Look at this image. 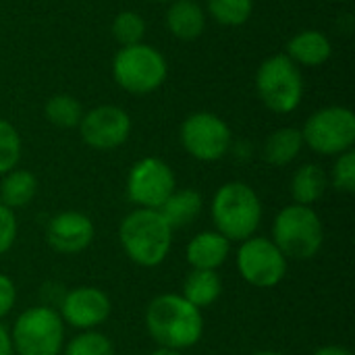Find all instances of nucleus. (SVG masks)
<instances>
[{
  "label": "nucleus",
  "instance_id": "2eb2a0df",
  "mask_svg": "<svg viewBox=\"0 0 355 355\" xmlns=\"http://www.w3.org/2000/svg\"><path fill=\"white\" fill-rule=\"evenodd\" d=\"M231 256V241L218 231L193 235L185 248V260L196 270H218Z\"/></svg>",
  "mask_w": 355,
  "mask_h": 355
},
{
  "label": "nucleus",
  "instance_id": "9d476101",
  "mask_svg": "<svg viewBox=\"0 0 355 355\" xmlns=\"http://www.w3.org/2000/svg\"><path fill=\"white\" fill-rule=\"evenodd\" d=\"M179 137L185 152L202 162L220 160L233 144L229 125L214 112L189 114L181 125Z\"/></svg>",
  "mask_w": 355,
  "mask_h": 355
},
{
  "label": "nucleus",
  "instance_id": "f704fd0d",
  "mask_svg": "<svg viewBox=\"0 0 355 355\" xmlns=\"http://www.w3.org/2000/svg\"><path fill=\"white\" fill-rule=\"evenodd\" d=\"M333 2H347V0H333Z\"/></svg>",
  "mask_w": 355,
  "mask_h": 355
},
{
  "label": "nucleus",
  "instance_id": "a878e982",
  "mask_svg": "<svg viewBox=\"0 0 355 355\" xmlns=\"http://www.w3.org/2000/svg\"><path fill=\"white\" fill-rule=\"evenodd\" d=\"M23 144L19 131L4 119H0V177L17 168L21 160Z\"/></svg>",
  "mask_w": 355,
  "mask_h": 355
},
{
  "label": "nucleus",
  "instance_id": "2f4dec72",
  "mask_svg": "<svg viewBox=\"0 0 355 355\" xmlns=\"http://www.w3.org/2000/svg\"><path fill=\"white\" fill-rule=\"evenodd\" d=\"M310 355H354L347 347L343 345H324V347H318L316 352H312Z\"/></svg>",
  "mask_w": 355,
  "mask_h": 355
},
{
  "label": "nucleus",
  "instance_id": "c756f323",
  "mask_svg": "<svg viewBox=\"0 0 355 355\" xmlns=\"http://www.w3.org/2000/svg\"><path fill=\"white\" fill-rule=\"evenodd\" d=\"M17 304V287L10 277L0 272V320H4Z\"/></svg>",
  "mask_w": 355,
  "mask_h": 355
},
{
  "label": "nucleus",
  "instance_id": "6ab92c4d",
  "mask_svg": "<svg viewBox=\"0 0 355 355\" xmlns=\"http://www.w3.org/2000/svg\"><path fill=\"white\" fill-rule=\"evenodd\" d=\"M37 193V177L27 168H12L2 175L0 181V204L12 212L27 208Z\"/></svg>",
  "mask_w": 355,
  "mask_h": 355
},
{
  "label": "nucleus",
  "instance_id": "c85d7f7f",
  "mask_svg": "<svg viewBox=\"0 0 355 355\" xmlns=\"http://www.w3.org/2000/svg\"><path fill=\"white\" fill-rule=\"evenodd\" d=\"M19 225H17V214L0 204V256H4L17 241Z\"/></svg>",
  "mask_w": 355,
  "mask_h": 355
},
{
  "label": "nucleus",
  "instance_id": "412c9836",
  "mask_svg": "<svg viewBox=\"0 0 355 355\" xmlns=\"http://www.w3.org/2000/svg\"><path fill=\"white\" fill-rule=\"evenodd\" d=\"M304 148L302 131L295 127H281L266 137L264 144V160L272 166H287L293 162Z\"/></svg>",
  "mask_w": 355,
  "mask_h": 355
},
{
  "label": "nucleus",
  "instance_id": "473e14b6",
  "mask_svg": "<svg viewBox=\"0 0 355 355\" xmlns=\"http://www.w3.org/2000/svg\"><path fill=\"white\" fill-rule=\"evenodd\" d=\"M150 355H183V352H177V349H166V347H158L154 349Z\"/></svg>",
  "mask_w": 355,
  "mask_h": 355
},
{
  "label": "nucleus",
  "instance_id": "f257e3e1",
  "mask_svg": "<svg viewBox=\"0 0 355 355\" xmlns=\"http://www.w3.org/2000/svg\"><path fill=\"white\" fill-rule=\"evenodd\" d=\"M204 314L181 293L156 295L146 308V329L158 347L185 352L204 337Z\"/></svg>",
  "mask_w": 355,
  "mask_h": 355
},
{
  "label": "nucleus",
  "instance_id": "b1692460",
  "mask_svg": "<svg viewBox=\"0 0 355 355\" xmlns=\"http://www.w3.org/2000/svg\"><path fill=\"white\" fill-rule=\"evenodd\" d=\"M254 10V0H208L210 17L227 27L243 25Z\"/></svg>",
  "mask_w": 355,
  "mask_h": 355
},
{
  "label": "nucleus",
  "instance_id": "bb28decb",
  "mask_svg": "<svg viewBox=\"0 0 355 355\" xmlns=\"http://www.w3.org/2000/svg\"><path fill=\"white\" fill-rule=\"evenodd\" d=\"M112 35L121 46L139 44L146 35V21L133 10H123L112 21Z\"/></svg>",
  "mask_w": 355,
  "mask_h": 355
},
{
  "label": "nucleus",
  "instance_id": "4468645a",
  "mask_svg": "<svg viewBox=\"0 0 355 355\" xmlns=\"http://www.w3.org/2000/svg\"><path fill=\"white\" fill-rule=\"evenodd\" d=\"M96 237L94 220L77 210H64L54 214L46 225V243L50 250L62 256H75L85 252Z\"/></svg>",
  "mask_w": 355,
  "mask_h": 355
},
{
  "label": "nucleus",
  "instance_id": "cd10ccee",
  "mask_svg": "<svg viewBox=\"0 0 355 355\" xmlns=\"http://www.w3.org/2000/svg\"><path fill=\"white\" fill-rule=\"evenodd\" d=\"M331 185L341 193H354L355 191V152L347 150L337 156L333 171H331Z\"/></svg>",
  "mask_w": 355,
  "mask_h": 355
},
{
  "label": "nucleus",
  "instance_id": "f03ea898",
  "mask_svg": "<svg viewBox=\"0 0 355 355\" xmlns=\"http://www.w3.org/2000/svg\"><path fill=\"white\" fill-rule=\"evenodd\" d=\"M173 229L158 210L135 208L119 225V241L125 256L141 266H160L173 248Z\"/></svg>",
  "mask_w": 355,
  "mask_h": 355
},
{
  "label": "nucleus",
  "instance_id": "0eeeda50",
  "mask_svg": "<svg viewBox=\"0 0 355 355\" xmlns=\"http://www.w3.org/2000/svg\"><path fill=\"white\" fill-rule=\"evenodd\" d=\"M168 67L164 56L139 42L133 46H123L112 60V77L129 94H152L166 79Z\"/></svg>",
  "mask_w": 355,
  "mask_h": 355
},
{
  "label": "nucleus",
  "instance_id": "20e7f679",
  "mask_svg": "<svg viewBox=\"0 0 355 355\" xmlns=\"http://www.w3.org/2000/svg\"><path fill=\"white\" fill-rule=\"evenodd\" d=\"M272 243L287 260H312L324 243V227L312 206H285L272 223Z\"/></svg>",
  "mask_w": 355,
  "mask_h": 355
},
{
  "label": "nucleus",
  "instance_id": "5701e85b",
  "mask_svg": "<svg viewBox=\"0 0 355 355\" xmlns=\"http://www.w3.org/2000/svg\"><path fill=\"white\" fill-rule=\"evenodd\" d=\"M44 114L48 119V123H52L54 127L73 129V127H79L81 116H83V108H81V104L73 96L56 94V96H52L46 102Z\"/></svg>",
  "mask_w": 355,
  "mask_h": 355
},
{
  "label": "nucleus",
  "instance_id": "7ed1b4c3",
  "mask_svg": "<svg viewBox=\"0 0 355 355\" xmlns=\"http://www.w3.org/2000/svg\"><path fill=\"white\" fill-rule=\"evenodd\" d=\"M262 214L264 210L256 189L243 181L220 185L210 204L214 231L225 235L231 243H241L254 237L262 223Z\"/></svg>",
  "mask_w": 355,
  "mask_h": 355
},
{
  "label": "nucleus",
  "instance_id": "f8f14e48",
  "mask_svg": "<svg viewBox=\"0 0 355 355\" xmlns=\"http://www.w3.org/2000/svg\"><path fill=\"white\" fill-rule=\"evenodd\" d=\"M112 312V302L100 287L92 285H79L69 289L60 304H58V316L64 324L71 329L81 331H96L102 327Z\"/></svg>",
  "mask_w": 355,
  "mask_h": 355
},
{
  "label": "nucleus",
  "instance_id": "6e6552de",
  "mask_svg": "<svg viewBox=\"0 0 355 355\" xmlns=\"http://www.w3.org/2000/svg\"><path fill=\"white\" fill-rule=\"evenodd\" d=\"M304 144L322 156H339L355 144V114L345 106H327L312 112L302 129Z\"/></svg>",
  "mask_w": 355,
  "mask_h": 355
},
{
  "label": "nucleus",
  "instance_id": "f3484780",
  "mask_svg": "<svg viewBox=\"0 0 355 355\" xmlns=\"http://www.w3.org/2000/svg\"><path fill=\"white\" fill-rule=\"evenodd\" d=\"M202 208H204V200H202L200 191L175 189L171 193V198L158 208V212L168 223V227L173 231H177V229H185L191 223H196L198 216L202 214Z\"/></svg>",
  "mask_w": 355,
  "mask_h": 355
},
{
  "label": "nucleus",
  "instance_id": "7c9ffc66",
  "mask_svg": "<svg viewBox=\"0 0 355 355\" xmlns=\"http://www.w3.org/2000/svg\"><path fill=\"white\" fill-rule=\"evenodd\" d=\"M0 355H15L12 341H10V331L0 322Z\"/></svg>",
  "mask_w": 355,
  "mask_h": 355
},
{
  "label": "nucleus",
  "instance_id": "4be33fe9",
  "mask_svg": "<svg viewBox=\"0 0 355 355\" xmlns=\"http://www.w3.org/2000/svg\"><path fill=\"white\" fill-rule=\"evenodd\" d=\"M329 187V177L318 164H304L295 171L291 179V196L293 204L312 206L316 204Z\"/></svg>",
  "mask_w": 355,
  "mask_h": 355
},
{
  "label": "nucleus",
  "instance_id": "dca6fc26",
  "mask_svg": "<svg viewBox=\"0 0 355 355\" xmlns=\"http://www.w3.org/2000/svg\"><path fill=\"white\" fill-rule=\"evenodd\" d=\"M331 40L318 29L300 31L287 44V56L297 67H320L331 58Z\"/></svg>",
  "mask_w": 355,
  "mask_h": 355
},
{
  "label": "nucleus",
  "instance_id": "39448f33",
  "mask_svg": "<svg viewBox=\"0 0 355 355\" xmlns=\"http://www.w3.org/2000/svg\"><path fill=\"white\" fill-rule=\"evenodd\" d=\"M15 355H60L64 322L50 306H33L17 316L10 329Z\"/></svg>",
  "mask_w": 355,
  "mask_h": 355
},
{
  "label": "nucleus",
  "instance_id": "aec40b11",
  "mask_svg": "<svg viewBox=\"0 0 355 355\" xmlns=\"http://www.w3.org/2000/svg\"><path fill=\"white\" fill-rule=\"evenodd\" d=\"M181 295L191 306H196L198 310H206L212 304H216L218 297L223 295V281H220L216 270H196V268H191V272L183 281Z\"/></svg>",
  "mask_w": 355,
  "mask_h": 355
},
{
  "label": "nucleus",
  "instance_id": "393cba45",
  "mask_svg": "<svg viewBox=\"0 0 355 355\" xmlns=\"http://www.w3.org/2000/svg\"><path fill=\"white\" fill-rule=\"evenodd\" d=\"M62 355H114V345L110 337L100 331H81L64 343Z\"/></svg>",
  "mask_w": 355,
  "mask_h": 355
},
{
  "label": "nucleus",
  "instance_id": "1a4fd4ad",
  "mask_svg": "<svg viewBox=\"0 0 355 355\" xmlns=\"http://www.w3.org/2000/svg\"><path fill=\"white\" fill-rule=\"evenodd\" d=\"M237 270L241 279L256 289L277 287L285 275L289 260L268 237H250L239 243L237 250Z\"/></svg>",
  "mask_w": 355,
  "mask_h": 355
},
{
  "label": "nucleus",
  "instance_id": "ddd939ff",
  "mask_svg": "<svg viewBox=\"0 0 355 355\" xmlns=\"http://www.w3.org/2000/svg\"><path fill=\"white\" fill-rule=\"evenodd\" d=\"M81 139L94 150H114L131 135L129 114L112 104H102L83 112L79 123Z\"/></svg>",
  "mask_w": 355,
  "mask_h": 355
},
{
  "label": "nucleus",
  "instance_id": "9b49d317",
  "mask_svg": "<svg viewBox=\"0 0 355 355\" xmlns=\"http://www.w3.org/2000/svg\"><path fill=\"white\" fill-rule=\"evenodd\" d=\"M175 189L177 179L173 168L156 156L137 160L127 175V196L137 208L158 210Z\"/></svg>",
  "mask_w": 355,
  "mask_h": 355
},
{
  "label": "nucleus",
  "instance_id": "c9c22d12",
  "mask_svg": "<svg viewBox=\"0 0 355 355\" xmlns=\"http://www.w3.org/2000/svg\"><path fill=\"white\" fill-rule=\"evenodd\" d=\"M156 2H168V0H156Z\"/></svg>",
  "mask_w": 355,
  "mask_h": 355
},
{
  "label": "nucleus",
  "instance_id": "423d86ee",
  "mask_svg": "<svg viewBox=\"0 0 355 355\" xmlns=\"http://www.w3.org/2000/svg\"><path fill=\"white\" fill-rule=\"evenodd\" d=\"M256 89L268 110L289 114L302 104L304 77L300 67L287 54H275L258 67Z\"/></svg>",
  "mask_w": 355,
  "mask_h": 355
},
{
  "label": "nucleus",
  "instance_id": "72a5a7b5",
  "mask_svg": "<svg viewBox=\"0 0 355 355\" xmlns=\"http://www.w3.org/2000/svg\"><path fill=\"white\" fill-rule=\"evenodd\" d=\"M252 355H285L281 354V352H272V349H264V352H256V354Z\"/></svg>",
  "mask_w": 355,
  "mask_h": 355
},
{
  "label": "nucleus",
  "instance_id": "a211bd4d",
  "mask_svg": "<svg viewBox=\"0 0 355 355\" xmlns=\"http://www.w3.org/2000/svg\"><path fill=\"white\" fill-rule=\"evenodd\" d=\"M166 27L179 40H196L206 27V12L196 0H175L166 12Z\"/></svg>",
  "mask_w": 355,
  "mask_h": 355
}]
</instances>
